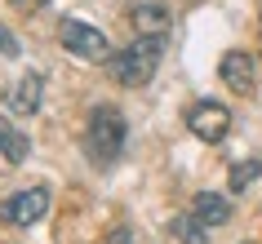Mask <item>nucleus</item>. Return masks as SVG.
Wrapping results in <instances>:
<instances>
[{"mask_svg": "<svg viewBox=\"0 0 262 244\" xmlns=\"http://www.w3.org/2000/svg\"><path fill=\"white\" fill-rule=\"evenodd\" d=\"M160 58H165V36H138L134 45H124L102 62L111 71V80L124 84V89H142L160 71Z\"/></svg>", "mask_w": 262, "mask_h": 244, "instance_id": "nucleus-1", "label": "nucleus"}, {"mask_svg": "<svg viewBox=\"0 0 262 244\" xmlns=\"http://www.w3.org/2000/svg\"><path fill=\"white\" fill-rule=\"evenodd\" d=\"M124 142H129V124H124V116L116 107H94L89 111V120H84V156L98 169L120 160Z\"/></svg>", "mask_w": 262, "mask_h": 244, "instance_id": "nucleus-2", "label": "nucleus"}, {"mask_svg": "<svg viewBox=\"0 0 262 244\" xmlns=\"http://www.w3.org/2000/svg\"><path fill=\"white\" fill-rule=\"evenodd\" d=\"M58 45H62L67 54L84 58V62H107V58L116 54L107 36L98 27H89V23H80V18H62V23H58Z\"/></svg>", "mask_w": 262, "mask_h": 244, "instance_id": "nucleus-3", "label": "nucleus"}, {"mask_svg": "<svg viewBox=\"0 0 262 244\" xmlns=\"http://www.w3.org/2000/svg\"><path fill=\"white\" fill-rule=\"evenodd\" d=\"M49 213V191L45 187H27V191H14L9 200H0V222L9 227H31Z\"/></svg>", "mask_w": 262, "mask_h": 244, "instance_id": "nucleus-4", "label": "nucleus"}, {"mask_svg": "<svg viewBox=\"0 0 262 244\" xmlns=\"http://www.w3.org/2000/svg\"><path fill=\"white\" fill-rule=\"evenodd\" d=\"M187 129H191L200 142H222L227 129H231V111L222 107V102H213V98H205V102H195V107L187 111Z\"/></svg>", "mask_w": 262, "mask_h": 244, "instance_id": "nucleus-5", "label": "nucleus"}, {"mask_svg": "<svg viewBox=\"0 0 262 244\" xmlns=\"http://www.w3.org/2000/svg\"><path fill=\"white\" fill-rule=\"evenodd\" d=\"M218 76L222 84L231 89V94H253V84H258V62H253V54H245V49H231V54H222L218 62Z\"/></svg>", "mask_w": 262, "mask_h": 244, "instance_id": "nucleus-6", "label": "nucleus"}, {"mask_svg": "<svg viewBox=\"0 0 262 244\" xmlns=\"http://www.w3.org/2000/svg\"><path fill=\"white\" fill-rule=\"evenodd\" d=\"M40 98H45V76L27 71V76L9 89V98H5V102H9V111H14V116H36V111H40Z\"/></svg>", "mask_w": 262, "mask_h": 244, "instance_id": "nucleus-7", "label": "nucleus"}, {"mask_svg": "<svg viewBox=\"0 0 262 244\" xmlns=\"http://www.w3.org/2000/svg\"><path fill=\"white\" fill-rule=\"evenodd\" d=\"M129 18H134L138 36H169V27H173V14L165 5H134Z\"/></svg>", "mask_w": 262, "mask_h": 244, "instance_id": "nucleus-8", "label": "nucleus"}, {"mask_svg": "<svg viewBox=\"0 0 262 244\" xmlns=\"http://www.w3.org/2000/svg\"><path fill=\"white\" fill-rule=\"evenodd\" d=\"M191 213L205 222V227H222V222H231V200L218 195V191H200L191 200Z\"/></svg>", "mask_w": 262, "mask_h": 244, "instance_id": "nucleus-9", "label": "nucleus"}, {"mask_svg": "<svg viewBox=\"0 0 262 244\" xmlns=\"http://www.w3.org/2000/svg\"><path fill=\"white\" fill-rule=\"evenodd\" d=\"M0 156L9 164H23L31 156V138H27V129H18L14 120H5L0 116Z\"/></svg>", "mask_w": 262, "mask_h": 244, "instance_id": "nucleus-10", "label": "nucleus"}, {"mask_svg": "<svg viewBox=\"0 0 262 244\" xmlns=\"http://www.w3.org/2000/svg\"><path fill=\"white\" fill-rule=\"evenodd\" d=\"M205 222H200V217L195 213H187V217H173V235H178L182 244H209V235H205Z\"/></svg>", "mask_w": 262, "mask_h": 244, "instance_id": "nucleus-11", "label": "nucleus"}, {"mask_svg": "<svg viewBox=\"0 0 262 244\" xmlns=\"http://www.w3.org/2000/svg\"><path fill=\"white\" fill-rule=\"evenodd\" d=\"M258 173H262L258 160H240V164L231 169V191H245L249 182H258Z\"/></svg>", "mask_w": 262, "mask_h": 244, "instance_id": "nucleus-12", "label": "nucleus"}, {"mask_svg": "<svg viewBox=\"0 0 262 244\" xmlns=\"http://www.w3.org/2000/svg\"><path fill=\"white\" fill-rule=\"evenodd\" d=\"M0 54H5V58H18V36L9 27H0Z\"/></svg>", "mask_w": 262, "mask_h": 244, "instance_id": "nucleus-13", "label": "nucleus"}, {"mask_svg": "<svg viewBox=\"0 0 262 244\" xmlns=\"http://www.w3.org/2000/svg\"><path fill=\"white\" fill-rule=\"evenodd\" d=\"M18 9H40V5H49V0H14Z\"/></svg>", "mask_w": 262, "mask_h": 244, "instance_id": "nucleus-14", "label": "nucleus"}]
</instances>
